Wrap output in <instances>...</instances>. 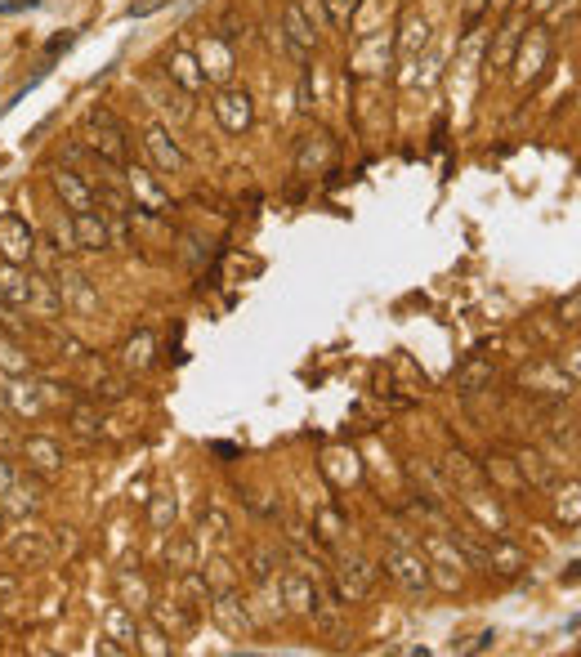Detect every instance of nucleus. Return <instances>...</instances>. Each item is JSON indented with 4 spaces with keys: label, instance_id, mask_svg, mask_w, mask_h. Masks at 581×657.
Wrapping results in <instances>:
<instances>
[{
    "label": "nucleus",
    "instance_id": "obj_4",
    "mask_svg": "<svg viewBox=\"0 0 581 657\" xmlns=\"http://www.w3.org/2000/svg\"><path fill=\"white\" fill-rule=\"evenodd\" d=\"M228 72H233V54H228V41H211L202 45V76H211V81H228Z\"/></svg>",
    "mask_w": 581,
    "mask_h": 657
},
{
    "label": "nucleus",
    "instance_id": "obj_3",
    "mask_svg": "<svg viewBox=\"0 0 581 657\" xmlns=\"http://www.w3.org/2000/svg\"><path fill=\"white\" fill-rule=\"evenodd\" d=\"M54 188L63 193V202H68L72 215L76 211H94V193L81 184V175H76V170H59V175H54Z\"/></svg>",
    "mask_w": 581,
    "mask_h": 657
},
{
    "label": "nucleus",
    "instance_id": "obj_9",
    "mask_svg": "<svg viewBox=\"0 0 581 657\" xmlns=\"http://www.w3.org/2000/svg\"><path fill=\"white\" fill-rule=\"evenodd\" d=\"M0 242H5L9 260H27L32 255V237L18 228V219H0Z\"/></svg>",
    "mask_w": 581,
    "mask_h": 657
},
{
    "label": "nucleus",
    "instance_id": "obj_2",
    "mask_svg": "<svg viewBox=\"0 0 581 657\" xmlns=\"http://www.w3.org/2000/svg\"><path fill=\"white\" fill-rule=\"evenodd\" d=\"M211 108H215L219 126H224L228 135H242V130L251 126V94L246 90H219Z\"/></svg>",
    "mask_w": 581,
    "mask_h": 657
},
{
    "label": "nucleus",
    "instance_id": "obj_14",
    "mask_svg": "<svg viewBox=\"0 0 581 657\" xmlns=\"http://www.w3.org/2000/svg\"><path fill=\"white\" fill-rule=\"evenodd\" d=\"M354 9H358V0H327V18L336 27H345L349 18H354Z\"/></svg>",
    "mask_w": 581,
    "mask_h": 657
},
{
    "label": "nucleus",
    "instance_id": "obj_6",
    "mask_svg": "<svg viewBox=\"0 0 581 657\" xmlns=\"http://www.w3.org/2000/svg\"><path fill=\"white\" fill-rule=\"evenodd\" d=\"M287 36H291V50H295V59H304V54L313 50V36H318V27H309L304 23V9L300 5H287Z\"/></svg>",
    "mask_w": 581,
    "mask_h": 657
},
{
    "label": "nucleus",
    "instance_id": "obj_16",
    "mask_svg": "<svg viewBox=\"0 0 581 657\" xmlns=\"http://www.w3.org/2000/svg\"><path fill=\"white\" fill-rule=\"evenodd\" d=\"M5 291L14 295L18 304H27V295H32V287H27V282H18V278H14V273H9V269H5Z\"/></svg>",
    "mask_w": 581,
    "mask_h": 657
},
{
    "label": "nucleus",
    "instance_id": "obj_5",
    "mask_svg": "<svg viewBox=\"0 0 581 657\" xmlns=\"http://www.w3.org/2000/svg\"><path fill=\"white\" fill-rule=\"evenodd\" d=\"M144 144H148L152 157H157V166H161V170H184V166H188V157H184V152H179L175 144H170V135H166V130H157V126H152Z\"/></svg>",
    "mask_w": 581,
    "mask_h": 657
},
{
    "label": "nucleus",
    "instance_id": "obj_8",
    "mask_svg": "<svg viewBox=\"0 0 581 657\" xmlns=\"http://www.w3.org/2000/svg\"><path fill=\"white\" fill-rule=\"evenodd\" d=\"M72 224H76V246H108V228H103V219L94 211H76Z\"/></svg>",
    "mask_w": 581,
    "mask_h": 657
},
{
    "label": "nucleus",
    "instance_id": "obj_10",
    "mask_svg": "<svg viewBox=\"0 0 581 657\" xmlns=\"http://www.w3.org/2000/svg\"><path fill=\"white\" fill-rule=\"evenodd\" d=\"M546 59H550V41H546L541 32H532V36H528V45H523V59H519V63H523V72H519V76H523V81H528V76H537Z\"/></svg>",
    "mask_w": 581,
    "mask_h": 657
},
{
    "label": "nucleus",
    "instance_id": "obj_7",
    "mask_svg": "<svg viewBox=\"0 0 581 657\" xmlns=\"http://www.w3.org/2000/svg\"><path fill=\"white\" fill-rule=\"evenodd\" d=\"M170 81H175L179 90H188V94H193V90H202V85H206V76L197 72L193 54H184V50H179V54H170Z\"/></svg>",
    "mask_w": 581,
    "mask_h": 657
},
{
    "label": "nucleus",
    "instance_id": "obj_11",
    "mask_svg": "<svg viewBox=\"0 0 581 657\" xmlns=\"http://www.w3.org/2000/svg\"><path fill=\"white\" fill-rule=\"evenodd\" d=\"M126 179H130V188H135L139 197H144L148 202V211H161V206H166V193H161L157 184H152V175H144V170H126Z\"/></svg>",
    "mask_w": 581,
    "mask_h": 657
},
{
    "label": "nucleus",
    "instance_id": "obj_12",
    "mask_svg": "<svg viewBox=\"0 0 581 657\" xmlns=\"http://www.w3.org/2000/svg\"><path fill=\"white\" fill-rule=\"evenodd\" d=\"M514 41H519V18H510V23L497 32V50H492V63H497V68H506V63H510Z\"/></svg>",
    "mask_w": 581,
    "mask_h": 657
},
{
    "label": "nucleus",
    "instance_id": "obj_15",
    "mask_svg": "<svg viewBox=\"0 0 581 657\" xmlns=\"http://www.w3.org/2000/svg\"><path fill=\"white\" fill-rule=\"evenodd\" d=\"M385 59H389L385 41H376V45H367V50L358 54V68H363V72H371V63H380V68H385Z\"/></svg>",
    "mask_w": 581,
    "mask_h": 657
},
{
    "label": "nucleus",
    "instance_id": "obj_1",
    "mask_svg": "<svg viewBox=\"0 0 581 657\" xmlns=\"http://www.w3.org/2000/svg\"><path fill=\"white\" fill-rule=\"evenodd\" d=\"M90 144H94L99 157L126 161V139H121V126H117V117H112V112H103V108L90 112Z\"/></svg>",
    "mask_w": 581,
    "mask_h": 657
},
{
    "label": "nucleus",
    "instance_id": "obj_13",
    "mask_svg": "<svg viewBox=\"0 0 581 657\" xmlns=\"http://www.w3.org/2000/svg\"><path fill=\"white\" fill-rule=\"evenodd\" d=\"M425 41H430V23L412 14V18H407V23H403V54H416Z\"/></svg>",
    "mask_w": 581,
    "mask_h": 657
}]
</instances>
